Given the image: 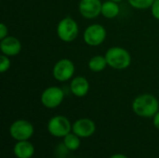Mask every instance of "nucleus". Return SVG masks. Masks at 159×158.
<instances>
[{
  "label": "nucleus",
  "mask_w": 159,
  "mask_h": 158,
  "mask_svg": "<svg viewBox=\"0 0 159 158\" xmlns=\"http://www.w3.org/2000/svg\"><path fill=\"white\" fill-rule=\"evenodd\" d=\"M110 158H129L127 156L125 155H122V154H116L114 156H112Z\"/></svg>",
  "instance_id": "4be33fe9"
},
{
  "label": "nucleus",
  "mask_w": 159,
  "mask_h": 158,
  "mask_svg": "<svg viewBox=\"0 0 159 158\" xmlns=\"http://www.w3.org/2000/svg\"><path fill=\"white\" fill-rule=\"evenodd\" d=\"M83 38L85 43L90 47L100 46L106 38V29L102 24H91L85 29Z\"/></svg>",
  "instance_id": "6e6552de"
},
{
  "label": "nucleus",
  "mask_w": 159,
  "mask_h": 158,
  "mask_svg": "<svg viewBox=\"0 0 159 158\" xmlns=\"http://www.w3.org/2000/svg\"><path fill=\"white\" fill-rule=\"evenodd\" d=\"M56 31L58 37L61 41L65 43H71L77 37L79 27L77 22L73 18L67 16L59 21Z\"/></svg>",
  "instance_id": "7ed1b4c3"
},
{
  "label": "nucleus",
  "mask_w": 159,
  "mask_h": 158,
  "mask_svg": "<svg viewBox=\"0 0 159 158\" xmlns=\"http://www.w3.org/2000/svg\"><path fill=\"white\" fill-rule=\"evenodd\" d=\"M105 59L108 66L115 70H125L131 63L129 52L121 47H112L105 53Z\"/></svg>",
  "instance_id": "f03ea898"
},
{
  "label": "nucleus",
  "mask_w": 159,
  "mask_h": 158,
  "mask_svg": "<svg viewBox=\"0 0 159 158\" xmlns=\"http://www.w3.org/2000/svg\"><path fill=\"white\" fill-rule=\"evenodd\" d=\"M106 66H108V64L105 56L96 55L89 61V69L93 73H100L103 71Z\"/></svg>",
  "instance_id": "2eb2a0df"
},
{
  "label": "nucleus",
  "mask_w": 159,
  "mask_h": 158,
  "mask_svg": "<svg viewBox=\"0 0 159 158\" xmlns=\"http://www.w3.org/2000/svg\"><path fill=\"white\" fill-rule=\"evenodd\" d=\"M70 90L75 97H85L89 91V83L84 76H75L70 83Z\"/></svg>",
  "instance_id": "f8f14e48"
},
{
  "label": "nucleus",
  "mask_w": 159,
  "mask_h": 158,
  "mask_svg": "<svg viewBox=\"0 0 159 158\" xmlns=\"http://www.w3.org/2000/svg\"><path fill=\"white\" fill-rule=\"evenodd\" d=\"M75 72L74 62L69 59H61L53 66V77L59 82H66L70 80Z\"/></svg>",
  "instance_id": "423d86ee"
},
{
  "label": "nucleus",
  "mask_w": 159,
  "mask_h": 158,
  "mask_svg": "<svg viewBox=\"0 0 159 158\" xmlns=\"http://www.w3.org/2000/svg\"><path fill=\"white\" fill-rule=\"evenodd\" d=\"M120 7L118 6V3L108 0L102 3V15L106 19H115L119 15Z\"/></svg>",
  "instance_id": "4468645a"
},
{
  "label": "nucleus",
  "mask_w": 159,
  "mask_h": 158,
  "mask_svg": "<svg viewBox=\"0 0 159 158\" xmlns=\"http://www.w3.org/2000/svg\"><path fill=\"white\" fill-rule=\"evenodd\" d=\"M112 1H115V2H116V3H120V2H122L123 0H112Z\"/></svg>",
  "instance_id": "5701e85b"
},
{
  "label": "nucleus",
  "mask_w": 159,
  "mask_h": 158,
  "mask_svg": "<svg viewBox=\"0 0 159 158\" xmlns=\"http://www.w3.org/2000/svg\"><path fill=\"white\" fill-rule=\"evenodd\" d=\"M22 46L20 41L15 36H7L0 40V50L2 54L8 57H14L20 54Z\"/></svg>",
  "instance_id": "9b49d317"
},
{
  "label": "nucleus",
  "mask_w": 159,
  "mask_h": 158,
  "mask_svg": "<svg viewBox=\"0 0 159 158\" xmlns=\"http://www.w3.org/2000/svg\"><path fill=\"white\" fill-rule=\"evenodd\" d=\"M132 110L138 116L144 118L154 117L158 112L159 102L152 94H142L134 99Z\"/></svg>",
  "instance_id": "f257e3e1"
},
{
  "label": "nucleus",
  "mask_w": 159,
  "mask_h": 158,
  "mask_svg": "<svg viewBox=\"0 0 159 158\" xmlns=\"http://www.w3.org/2000/svg\"><path fill=\"white\" fill-rule=\"evenodd\" d=\"M10 65H11V62H10L9 57L2 54L0 56V73L4 74L7 71H8V69L10 68Z\"/></svg>",
  "instance_id": "a211bd4d"
},
{
  "label": "nucleus",
  "mask_w": 159,
  "mask_h": 158,
  "mask_svg": "<svg viewBox=\"0 0 159 158\" xmlns=\"http://www.w3.org/2000/svg\"><path fill=\"white\" fill-rule=\"evenodd\" d=\"M64 99L63 90L56 86L47 88L41 94L40 100L43 106L48 109H54L60 106Z\"/></svg>",
  "instance_id": "0eeeda50"
},
{
  "label": "nucleus",
  "mask_w": 159,
  "mask_h": 158,
  "mask_svg": "<svg viewBox=\"0 0 159 158\" xmlns=\"http://www.w3.org/2000/svg\"><path fill=\"white\" fill-rule=\"evenodd\" d=\"M102 3L101 0H80L78 10L82 17L92 20L102 14Z\"/></svg>",
  "instance_id": "1a4fd4ad"
},
{
  "label": "nucleus",
  "mask_w": 159,
  "mask_h": 158,
  "mask_svg": "<svg viewBox=\"0 0 159 158\" xmlns=\"http://www.w3.org/2000/svg\"><path fill=\"white\" fill-rule=\"evenodd\" d=\"M153 124H154L155 128L159 130V111L153 117Z\"/></svg>",
  "instance_id": "412c9836"
},
{
  "label": "nucleus",
  "mask_w": 159,
  "mask_h": 158,
  "mask_svg": "<svg viewBox=\"0 0 159 158\" xmlns=\"http://www.w3.org/2000/svg\"><path fill=\"white\" fill-rule=\"evenodd\" d=\"M129 5L137 9H147L151 7L155 0H128Z\"/></svg>",
  "instance_id": "f3484780"
},
{
  "label": "nucleus",
  "mask_w": 159,
  "mask_h": 158,
  "mask_svg": "<svg viewBox=\"0 0 159 158\" xmlns=\"http://www.w3.org/2000/svg\"><path fill=\"white\" fill-rule=\"evenodd\" d=\"M150 8L153 17L159 20V0H155Z\"/></svg>",
  "instance_id": "6ab92c4d"
},
{
  "label": "nucleus",
  "mask_w": 159,
  "mask_h": 158,
  "mask_svg": "<svg viewBox=\"0 0 159 158\" xmlns=\"http://www.w3.org/2000/svg\"><path fill=\"white\" fill-rule=\"evenodd\" d=\"M7 33H8V28L5 23H1L0 24V40L7 37Z\"/></svg>",
  "instance_id": "aec40b11"
},
{
  "label": "nucleus",
  "mask_w": 159,
  "mask_h": 158,
  "mask_svg": "<svg viewBox=\"0 0 159 158\" xmlns=\"http://www.w3.org/2000/svg\"><path fill=\"white\" fill-rule=\"evenodd\" d=\"M34 126L25 119H19L13 122L9 128L10 136L17 142L28 141L34 134Z\"/></svg>",
  "instance_id": "39448f33"
},
{
  "label": "nucleus",
  "mask_w": 159,
  "mask_h": 158,
  "mask_svg": "<svg viewBox=\"0 0 159 158\" xmlns=\"http://www.w3.org/2000/svg\"><path fill=\"white\" fill-rule=\"evenodd\" d=\"M13 153L18 158H31L34 154V147L29 141H20L15 144Z\"/></svg>",
  "instance_id": "ddd939ff"
},
{
  "label": "nucleus",
  "mask_w": 159,
  "mask_h": 158,
  "mask_svg": "<svg viewBox=\"0 0 159 158\" xmlns=\"http://www.w3.org/2000/svg\"><path fill=\"white\" fill-rule=\"evenodd\" d=\"M72 127L69 119L63 115H55L48 123L49 134L57 138H64L72 131Z\"/></svg>",
  "instance_id": "20e7f679"
},
{
  "label": "nucleus",
  "mask_w": 159,
  "mask_h": 158,
  "mask_svg": "<svg viewBox=\"0 0 159 158\" xmlns=\"http://www.w3.org/2000/svg\"><path fill=\"white\" fill-rule=\"evenodd\" d=\"M72 131L80 138H89L95 133L96 125L89 118H80L73 124Z\"/></svg>",
  "instance_id": "9d476101"
},
{
  "label": "nucleus",
  "mask_w": 159,
  "mask_h": 158,
  "mask_svg": "<svg viewBox=\"0 0 159 158\" xmlns=\"http://www.w3.org/2000/svg\"><path fill=\"white\" fill-rule=\"evenodd\" d=\"M80 139L81 138L78 137L74 132L73 133L70 132L69 134H67L63 138V145L69 151H76L81 145V140Z\"/></svg>",
  "instance_id": "dca6fc26"
}]
</instances>
